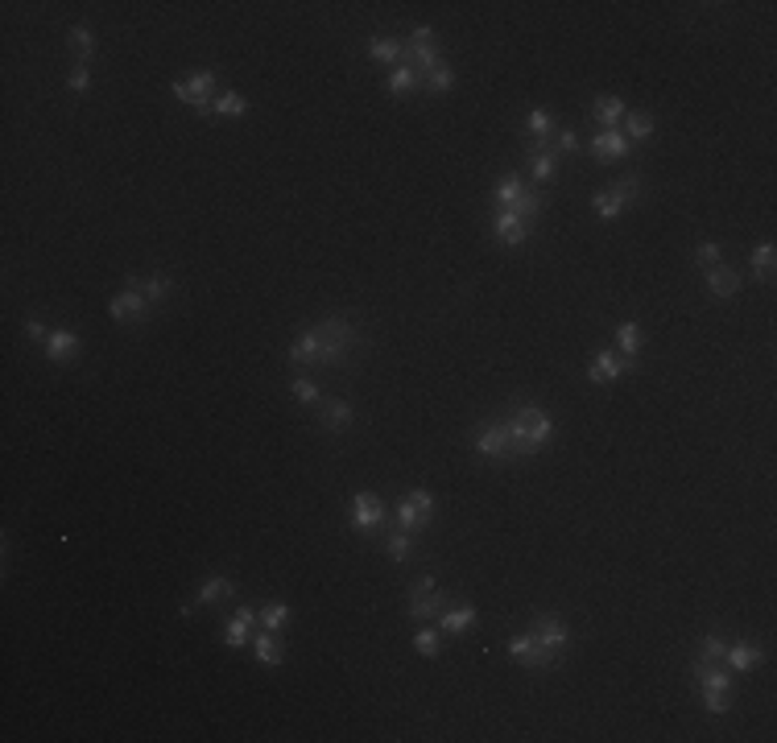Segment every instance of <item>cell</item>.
Returning a JSON list of instances; mask_svg holds the SVG:
<instances>
[{
	"label": "cell",
	"instance_id": "6da1fadb",
	"mask_svg": "<svg viewBox=\"0 0 777 743\" xmlns=\"http://www.w3.org/2000/svg\"><path fill=\"white\" fill-rule=\"evenodd\" d=\"M360 347H364L360 326L352 318H344V314H331L323 323L298 331V339L286 351V364L290 367H344L360 356Z\"/></svg>",
	"mask_w": 777,
	"mask_h": 743
},
{
	"label": "cell",
	"instance_id": "7a4b0ae2",
	"mask_svg": "<svg viewBox=\"0 0 777 743\" xmlns=\"http://www.w3.org/2000/svg\"><path fill=\"white\" fill-rule=\"evenodd\" d=\"M505 430H508V438H513L517 459H525V454H538L542 446L554 442V418L542 409V405H534V401H521V405H513V413L505 418Z\"/></svg>",
	"mask_w": 777,
	"mask_h": 743
},
{
	"label": "cell",
	"instance_id": "3957f363",
	"mask_svg": "<svg viewBox=\"0 0 777 743\" xmlns=\"http://www.w3.org/2000/svg\"><path fill=\"white\" fill-rule=\"evenodd\" d=\"M170 91H174V99H178V104H186L191 112H199V116H211V99L219 96V75L211 71V66H199V71H191L186 79H178Z\"/></svg>",
	"mask_w": 777,
	"mask_h": 743
},
{
	"label": "cell",
	"instance_id": "277c9868",
	"mask_svg": "<svg viewBox=\"0 0 777 743\" xmlns=\"http://www.w3.org/2000/svg\"><path fill=\"white\" fill-rule=\"evenodd\" d=\"M447 607H451V595L439 587V578H434V574H422V578L410 587V604H406L410 620L426 624V620H439Z\"/></svg>",
	"mask_w": 777,
	"mask_h": 743
},
{
	"label": "cell",
	"instance_id": "5b68a950",
	"mask_svg": "<svg viewBox=\"0 0 777 743\" xmlns=\"http://www.w3.org/2000/svg\"><path fill=\"white\" fill-rule=\"evenodd\" d=\"M108 314H112V323L120 326H141V323H149V298L141 293V281L137 277H124V290L112 293V302H108Z\"/></svg>",
	"mask_w": 777,
	"mask_h": 743
},
{
	"label": "cell",
	"instance_id": "8992f818",
	"mask_svg": "<svg viewBox=\"0 0 777 743\" xmlns=\"http://www.w3.org/2000/svg\"><path fill=\"white\" fill-rule=\"evenodd\" d=\"M434 508H439L434 504V492H426V487H410V492L393 504V520H397V528H406V533H422V528H431Z\"/></svg>",
	"mask_w": 777,
	"mask_h": 743
},
{
	"label": "cell",
	"instance_id": "52a82bcc",
	"mask_svg": "<svg viewBox=\"0 0 777 743\" xmlns=\"http://www.w3.org/2000/svg\"><path fill=\"white\" fill-rule=\"evenodd\" d=\"M641 198V178L637 173H625L620 182H612L608 190H595L592 194V211L600 219H620L628 207Z\"/></svg>",
	"mask_w": 777,
	"mask_h": 743
},
{
	"label": "cell",
	"instance_id": "ba28073f",
	"mask_svg": "<svg viewBox=\"0 0 777 743\" xmlns=\"http://www.w3.org/2000/svg\"><path fill=\"white\" fill-rule=\"evenodd\" d=\"M385 520H388V504L380 500L377 492H356L352 500H347V525H352V533H360V537L380 533Z\"/></svg>",
	"mask_w": 777,
	"mask_h": 743
},
{
	"label": "cell",
	"instance_id": "9c48e42d",
	"mask_svg": "<svg viewBox=\"0 0 777 743\" xmlns=\"http://www.w3.org/2000/svg\"><path fill=\"white\" fill-rule=\"evenodd\" d=\"M508 657L517 661L521 669H529V673H551V669L562 665V653H551V648H542L538 640H534V632L508 636Z\"/></svg>",
	"mask_w": 777,
	"mask_h": 743
},
{
	"label": "cell",
	"instance_id": "30bf717a",
	"mask_svg": "<svg viewBox=\"0 0 777 743\" xmlns=\"http://www.w3.org/2000/svg\"><path fill=\"white\" fill-rule=\"evenodd\" d=\"M472 446L484 459H492V463H513L517 459V451H513V438H508L505 421H484V426H475V438Z\"/></svg>",
	"mask_w": 777,
	"mask_h": 743
},
{
	"label": "cell",
	"instance_id": "8fae6325",
	"mask_svg": "<svg viewBox=\"0 0 777 743\" xmlns=\"http://www.w3.org/2000/svg\"><path fill=\"white\" fill-rule=\"evenodd\" d=\"M529 632H534V640H538L542 648H551V653H567V645H571V624L562 620V615H534V624H529Z\"/></svg>",
	"mask_w": 777,
	"mask_h": 743
},
{
	"label": "cell",
	"instance_id": "7c38bea8",
	"mask_svg": "<svg viewBox=\"0 0 777 743\" xmlns=\"http://www.w3.org/2000/svg\"><path fill=\"white\" fill-rule=\"evenodd\" d=\"M628 372H637V359H625L620 351H600V356L592 359V367H587V380H592V384H616V380H625Z\"/></svg>",
	"mask_w": 777,
	"mask_h": 743
},
{
	"label": "cell",
	"instance_id": "4fadbf2b",
	"mask_svg": "<svg viewBox=\"0 0 777 743\" xmlns=\"http://www.w3.org/2000/svg\"><path fill=\"white\" fill-rule=\"evenodd\" d=\"M587 149L595 153V162H625L628 153H633V145H628V137L620 129H600L592 140H587Z\"/></svg>",
	"mask_w": 777,
	"mask_h": 743
},
{
	"label": "cell",
	"instance_id": "5bb4252c",
	"mask_svg": "<svg viewBox=\"0 0 777 743\" xmlns=\"http://www.w3.org/2000/svg\"><path fill=\"white\" fill-rule=\"evenodd\" d=\"M46 359L50 364H75L79 351H83V339H79L71 326H58V331H50V339H46Z\"/></svg>",
	"mask_w": 777,
	"mask_h": 743
},
{
	"label": "cell",
	"instance_id": "9a60e30c",
	"mask_svg": "<svg viewBox=\"0 0 777 743\" xmlns=\"http://www.w3.org/2000/svg\"><path fill=\"white\" fill-rule=\"evenodd\" d=\"M319 426H323L327 434H344L356 426V409L339 397H323L319 401Z\"/></svg>",
	"mask_w": 777,
	"mask_h": 743
},
{
	"label": "cell",
	"instance_id": "2e32d148",
	"mask_svg": "<svg viewBox=\"0 0 777 743\" xmlns=\"http://www.w3.org/2000/svg\"><path fill=\"white\" fill-rule=\"evenodd\" d=\"M525 140H529V153H546L554 140V116L546 108H529L525 116Z\"/></svg>",
	"mask_w": 777,
	"mask_h": 743
},
{
	"label": "cell",
	"instance_id": "e0dca14e",
	"mask_svg": "<svg viewBox=\"0 0 777 743\" xmlns=\"http://www.w3.org/2000/svg\"><path fill=\"white\" fill-rule=\"evenodd\" d=\"M492 236H497L505 248H525L529 224L521 215H513V211H497V215H492Z\"/></svg>",
	"mask_w": 777,
	"mask_h": 743
},
{
	"label": "cell",
	"instance_id": "ac0fdd59",
	"mask_svg": "<svg viewBox=\"0 0 777 743\" xmlns=\"http://www.w3.org/2000/svg\"><path fill=\"white\" fill-rule=\"evenodd\" d=\"M232 595H236V582L224 578V574H216V578H207L203 587H199V595H194V599H186L183 615L199 612V607H211V604H219V599H232Z\"/></svg>",
	"mask_w": 777,
	"mask_h": 743
},
{
	"label": "cell",
	"instance_id": "d6986e66",
	"mask_svg": "<svg viewBox=\"0 0 777 743\" xmlns=\"http://www.w3.org/2000/svg\"><path fill=\"white\" fill-rule=\"evenodd\" d=\"M252 632H257V612H252V607H236L232 620L224 624V645L227 648H244L252 640Z\"/></svg>",
	"mask_w": 777,
	"mask_h": 743
},
{
	"label": "cell",
	"instance_id": "ffe728a7",
	"mask_svg": "<svg viewBox=\"0 0 777 743\" xmlns=\"http://www.w3.org/2000/svg\"><path fill=\"white\" fill-rule=\"evenodd\" d=\"M703 281H707V293H712V298H736V293H740V273H736L728 260L703 269Z\"/></svg>",
	"mask_w": 777,
	"mask_h": 743
},
{
	"label": "cell",
	"instance_id": "44dd1931",
	"mask_svg": "<svg viewBox=\"0 0 777 743\" xmlns=\"http://www.w3.org/2000/svg\"><path fill=\"white\" fill-rule=\"evenodd\" d=\"M765 661V648L753 645V640H736V645H728V653H723V665L732 669V673H748V669H756Z\"/></svg>",
	"mask_w": 777,
	"mask_h": 743
},
{
	"label": "cell",
	"instance_id": "7402d4cb",
	"mask_svg": "<svg viewBox=\"0 0 777 743\" xmlns=\"http://www.w3.org/2000/svg\"><path fill=\"white\" fill-rule=\"evenodd\" d=\"M249 648H252V657L260 661L265 669H278L281 661H286V645L278 640V632H252V640H249Z\"/></svg>",
	"mask_w": 777,
	"mask_h": 743
},
{
	"label": "cell",
	"instance_id": "603a6c76",
	"mask_svg": "<svg viewBox=\"0 0 777 743\" xmlns=\"http://www.w3.org/2000/svg\"><path fill=\"white\" fill-rule=\"evenodd\" d=\"M368 58H372V63H385V66H401L406 42L393 38V33H372V38H368Z\"/></svg>",
	"mask_w": 777,
	"mask_h": 743
},
{
	"label": "cell",
	"instance_id": "cb8c5ba5",
	"mask_svg": "<svg viewBox=\"0 0 777 743\" xmlns=\"http://www.w3.org/2000/svg\"><path fill=\"white\" fill-rule=\"evenodd\" d=\"M592 116L600 129H620V120L628 116V104L620 96H595L592 99Z\"/></svg>",
	"mask_w": 777,
	"mask_h": 743
},
{
	"label": "cell",
	"instance_id": "d4e9b609",
	"mask_svg": "<svg viewBox=\"0 0 777 743\" xmlns=\"http://www.w3.org/2000/svg\"><path fill=\"white\" fill-rule=\"evenodd\" d=\"M480 620V612H475V604H459V607H447L443 615H439V632L443 636H464L467 628Z\"/></svg>",
	"mask_w": 777,
	"mask_h": 743
},
{
	"label": "cell",
	"instance_id": "484cf974",
	"mask_svg": "<svg viewBox=\"0 0 777 743\" xmlns=\"http://www.w3.org/2000/svg\"><path fill=\"white\" fill-rule=\"evenodd\" d=\"M418 87H422V75L414 71V66L401 63V66H393V71H388V79H385V96L406 99V96H414Z\"/></svg>",
	"mask_w": 777,
	"mask_h": 743
},
{
	"label": "cell",
	"instance_id": "4316f807",
	"mask_svg": "<svg viewBox=\"0 0 777 743\" xmlns=\"http://www.w3.org/2000/svg\"><path fill=\"white\" fill-rule=\"evenodd\" d=\"M406 66H414L418 75H431L434 66H443V55H439V46H422V42H406V58H401Z\"/></svg>",
	"mask_w": 777,
	"mask_h": 743
},
{
	"label": "cell",
	"instance_id": "83f0119b",
	"mask_svg": "<svg viewBox=\"0 0 777 743\" xmlns=\"http://www.w3.org/2000/svg\"><path fill=\"white\" fill-rule=\"evenodd\" d=\"M290 620H294V612H290V604H281V599H269V604L257 612V628H265V632H278V636L290 628Z\"/></svg>",
	"mask_w": 777,
	"mask_h": 743
},
{
	"label": "cell",
	"instance_id": "f1b7e54d",
	"mask_svg": "<svg viewBox=\"0 0 777 743\" xmlns=\"http://www.w3.org/2000/svg\"><path fill=\"white\" fill-rule=\"evenodd\" d=\"M508 211H513V215H521L525 224H534V219L546 211V190H542V186H525V190H521V198L508 207Z\"/></svg>",
	"mask_w": 777,
	"mask_h": 743
},
{
	"label": "cell",
	"instance_id": "f546056e",
	"mask_svg": "<svg viewBox=\"0 0 777 743\" xmlns=\"http://www.w3.org/2000/svg\"><path fill=\"white\" fill-rule=\"evenodd\" d=\"M211 116H224V120L249 116V99L240 96V91H219V96L211 99Z\"/></svg>",
	"mask_w": 777,
	"mask_h": 743
},
{
	"label": "cell",
	"instance_id": "4dcf8cb0",
	"mask_svg": "<svg viewBox=\"0 0 777 743\" xmlns=\"http://www.w3.org/2000/svg\"><path fill=\"white\" fill-rule=\"evenodd\" d=\"M620 124H625V137H628V145H641V140H649L653 137V132H658V120L653 116H645V112H628L625 120H620Z\"/></svg>",
	"mask_w": 777,
	"mask_h": 743
},
{
	"label": "cell",
	"instance_id": "1f68e13d",
	"mask_svg": "<svg viewBox=\"0 0 777 743\" xmlns=\"http://www.w3.org/2000/svg\"><path fill=\"white\" fill-rule=\"evenodd\" d=\"M529 178H534L538 186H551L554 178H559V153L554 149L534 153V157H529Z\"/></svg>",
	"mask_w": 777,
	"mask_h": 743
},
{
	"label": "cell",
	"instance_id": "d6a6232c",
	"mask_svg": "<svg viewBox=\"0 0 777 743\" xmlns=\"http://www.w3.org/2000/svg\"><path fill=\"white\" fill-rule=\"evenodd\" d=\"M137 281H141V293L149 298V306H166V302H170V293H174L170 273H153V277H137Z\"/></svg>",
	"mask_w": 777,
	"mask_h": 743
},
{
	"label": "cell",
	"instance_id": "836d02e7",
	"mask_svg": "<svg viewBox=\"0 0 777 743\" xmlns=\"http://www.w3.org/2000/svg\"><path fill=\"white\" fill-rule=\"evenodd\" d=\"M385 553L388 561H410L414 558V533H406V528H388L385 533Z\"/></svg>",
	"mask_w": 777,
	"mask_h": 743
},
{
	"label": "cell",
	"instance_id": "e575fe53",
	"mask_svg": "<svg viewBox=\"0 0 777 743\" xmlns=\"http://www.w3.org/2000/svg\"><path fill=\"white\" fill-rule=\"evenodd\" d=\"M71 55H75V63H83V66L96 63V33L87 30V25H75V30H71Z\"/></svg>",
	"mask_w": 777,
	"mask_h": 743
},
{
	"label": "cell",
	"instance_id": "d590c367",
	"mask_svg": "<svg viewBox=\"0 0 777 743\" xmlns=\"http://www.w3.org/2000/svg\"><path fill=\"white\" fill-rule=\"evenodd\" d=\"M773 260H777V248L769 244V240H765V244H756V248H753V260H748L753 277L769 285V281H773Z\"/></svg>",
	"mask_w": 777,
	"mask_h": 743
},
{
	"label": "cell",
	"instance_id": "8d00e7d4",
	"mask_svg": "<svg viewBox=\"0 0 777 743\" xmlns=\"http://www.w3.org/2000/svg\"><path fill=\"white\" fill-rule=\"evenodd\" d=\"M521 190H525L521 173H508V178H500V186L492 190V207H497V211H508V207L521 198Z\"/></svg>",
	"mask_w": 777,
	"mask_h": 743
},
{
	"label": "cell",
	"instance_id": "74e56055",
	"mask_svg": "<svg viewBox=\"0 0 777 743\" xmlns=\"http://www.w3.org/2000/svg\"><path fill=\"white\" fill-rule=\"evenodd\" d=\"M616 351L625 359H637V351H641V326L637 323H616Z\"/></svg>",
	"mask_w": 777,
	"mask_h": 743
},
{
	"label": "cell",
	"instance_id": "f35d334b",
	"mask_svg": "<svg viewBox=\"0 0 777 743\" xmlns=\"http://www.w3.org/2000/svg\"><path fill=\"white\" fill-rule=\"evenodd\" d=\"M439 648H443V632L418 624V632H414V653H418V657H439Z\"/></svg>",
	"mask_w": 777,
	"mask_h": 743
},
{
	"label": "cell",
	"instance_id": "ab89813d",
	"mask_svg": "<svg viewBox=\"0 0 777 743\" xmlns=\"http://www.w3.org/2000/svg\"><path fill=\"white\" fill-rule=\"evenodd\" d=\"M723 653H728V640H723V632H707L699 640V653H695V657L712 661V665H723Z\"/></svg>",
	"mask_w": 777,
	"mask_h": 743
},
{
	"label": "cell",
	"instance_id": "60d3db41",
	"mask_svg": "<svg viewBox=\"0 0 777 743\" xmlns=\"http://www.w3.org/2000/svg\"><path fill=\"white\" fill-rule=\"evenodd\" d=\"M422 87L431 91V96H443V91H451L455 87V66H434L431 75H422Z\"/></svg>",
	"mask_w": 777,
	"mask_h": 743
},
{
	"label": "cell",
	"instance_id": "b9f144b4",
	"mask_svg": "<svg viewBox=\"0 0 777 743\" xmlns=\"http://www.w3.org/2000/svg\"><path fill=\"white\" fill-rule=\"evenodd\" d=\"M551 149L559 153V157H575V153L583 149V140H579V132H575V129H554Z\"/></svg>",
	"mask_w": 777,
	"mask_h": 743
},
{
	"label": "cell",
	"instance_id": "7bdbcfd3",
	"mask_svg": "<svg viewBox=\"0 0 777 743\" xmlns=\"http://www.w3.org/2000/svg\"><path fill=\"white\" fill-rule=\"evenodd\" d=\"M290 393H294V401H303V405H319V401H323V388L314 384V380H306V376H294Z\"/></svg>",
	"mask_w": 777,
	"mask_h": 743
},
{
	"label": "cell",
	"instance_id": "ee69618b",
	"mask_svg": "<svg viewBox=\"0 0 777 743\" xmlns=\"http://www.w3.org/2000/svg\"><path fill=\"white\" fill-rule=\"evenodd\" d=\"M703 711L712 714V719H723V714L732 711V694H712V689H703Z\"/></svg>",
	"mask_w": 777,
	"mask_h": 743
},
{
	"label": "cell",
	"instance_id": "f6af8a7d",
	"mask_svg": "<svg viewBox=\"0 0 777 743\" xmlns=\"http://www.w3.org/2000/svg\"><path fill=\"white\" fill-rule=\"evenodd\" d=\"M720 260H723V248L715 244V240H703V244L695 248V265H699V269H712Z\"/></svg>",
	"mask_w": 777,
	"mask_h": 743
},
{
	"label": "cell",
	"instance_id": "bcb514c9",
	"mask_svg": "<svg viewBox=\"0 0 777 743\" xmlns=\"http://www.w3.org/2000/svg\"><path fill=\"white\" fill-rule=\"evenodd\" d=\"M66 87H71L75 96H87V91H91V66H83V63L71 66V75H66Z\"/></svg>",
	"mask_w": 777,
	"mask_h": 743
},
{
	"label": "cell",
	"instance_id": "7dc6e473",
	"mask_svg": "<svg viewBox=\"0 0 777 743\" xmlns=\"http://www.w3.org/2000/svg\"><path fill=\"white\" fill-rule=\"evenodd\" d=\"M25 339H30V343H46V339H50V326L46 323H38V318H25Z\"/></svg>",
	"mask_w": 777,
	"mask_h": 743
},
{
	"label": "cell",
	"instance_id": "c3c4849f",
	"mask_svg": "<svg viewBox=\"0 0 777 743\" xmlns=\"http://www.w3.org/2000/svg\"><path fill=\"white\" fill-rule=\"evenodd\" d=\"M406 42H422V46H431V42H434V25H414Z\"/></svg>",
	"mask_w": 777,
	"mask_h": 743
}]
</instances>
